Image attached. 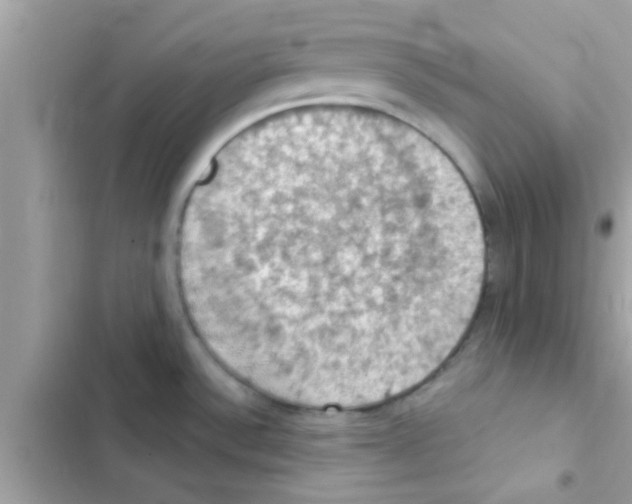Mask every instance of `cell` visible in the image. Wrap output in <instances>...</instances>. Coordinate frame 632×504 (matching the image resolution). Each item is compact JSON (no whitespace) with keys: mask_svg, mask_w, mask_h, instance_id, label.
<instances>
[{"mask_svg":"<svg viewBox=\"0 0 632 504\" xmlns=\"http://www.w3.org/2000/svg\"><path fill=\"white\" fill-rule=\"evenodd\" d=\"M176 277L208 353L309 408L399 396L451 355L477 309L485 242L462 174L384 112H282L224 148L181 211Z\"/></svg>","mask_w":632,"mask_h":504,"instance_id":"1","label":"cell"}]
</instances>
